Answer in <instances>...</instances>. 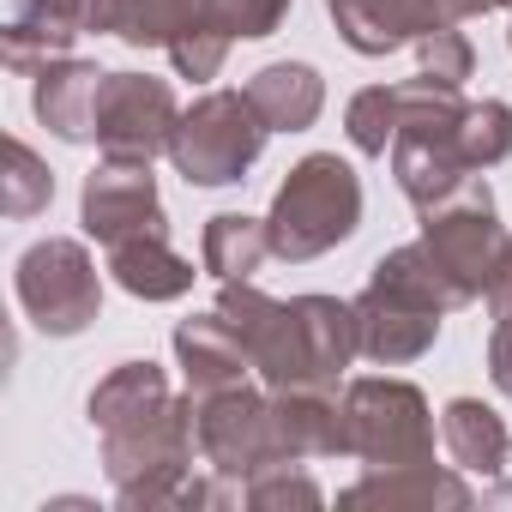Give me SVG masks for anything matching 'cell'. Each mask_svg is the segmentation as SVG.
Listing matches in <instances>:
<instances>
[{
	"mask_svg": "<svg viewBox=\"0 0 512 512\" xmlns=\"http://www.w3.org/2000/svg\"><path fill=\"white\" fill-rule=\"evenodd\" d=\"M175 121H181V103H175L169 79L109 73L103 91H97V145H103V157H139V163L169 157Z\"/></svg>",
	"mask_w": 512,
	"mask_h": 512,
	"instance_id": "8fae6325",
	"label": "cell"
},
{
	"mask_svg": "<svg viewBox=\"0 0 512 512\" xmlns=\"http://www.w3.org/2000/svg\"><path fill=\"white\" fill-rule=\"evenodd\" d=\"M217 314L235 326V338L253 356L272 392L284 386H338L350 374V362L362 356L356 338V308L338 296H266L253 278H229L217 290Z\"/></svg>",
	"mask_w": 512,
	"mask_h": 512,
	"instance_id": "7a4b0ae2",
	"label": "cell"
},
{
	"mask_svg": "<svg viewBox=\"0 0 512 512\" xmlns=\"http://www.w3.org/2000/svg\"><path fill=\"white\" fill-rule=\"evenodd\" d=\"M350 308H356L362 356L374 368H410V362H422L440 344V326L452 314L446 284L428 266L422 241H404V247L380 253L374 272H368V284H362V296Z\"/></svg>",
	"mask_w": 512,
	"mask_h": 512,
	"instance_id": "3957f363",
	"label": "cell"
},
{
	"mask_svg": "<svg viewBox=\"0 0 512 512\" xmlns=\"http://www.w3.org/2000/svg\"><path fill=\"white\" fill-rule=\"evenodd\" d=\"M241 91H247V103L260 109V121L272 133H308L320 121V109H326V79L308 61H272V67L253 73Z\"/></svg>",
	"mask_w": 512,
	"mask_h": 512,
	"instance_id": "ffe728a7",
	"label": "cell"
},
{
	"mask_svg": "<svg viewBox=\"0 0 512 512\" xmlns=\"http://www.w3.org/2000/svg\"><path fill=\"white\" fill-rule=\"evenodd\" d=\"M506 49H512V19H506Z\"/></svg>",
	"mask_w": 512,
	"mask_h": 512,
	"instance_id": "836d02e7",
	"label": "cell"
},
{
	"mask_svg": "<svg viewBox=\"0 0 512 512\" xmlns=\"http://www.w3.org/2000/svg\"><path fill=\"white\" fill-rule=\"evenodd\" d=\"M344 434H350V458H362L368 470L434 458V410L422 386L392 374L344 380Z\"/></svg>",
	"mask_w": 512,
	"mask_h": 512,
	"instance_id": "ba28073f",
	"label": "cell"
},
{
	"mask_svg": "<svg viewBox=\"0 0 512 512\" xmlns=\"http://www.w3.org/2000/svg\"><path fill=\"white\" fill-rule=\"evenodd\" d=\"M488 500H494V506H512V464H506V470L494 476V488H488Z\"/></svg>",
	"mask_w": 512,
	"mask_h": 512,
	"instance_id": "d6a6232c",
	"label": "cell"
},
{
	"mask_svg": "<svg viewBox=\"0 0 512 512\" xmlns=\"http://www.w3.org/2000/svg\"><path fill=\"white\" fill-rule=\"evenodd\" d=\"M241 500L253 506V512H314V506H326V488L290 458V464H266L260 476H247V488H241Z\"/></svg>",
	"mask_w": 512,
	"mask_h": 512,
	"instance_id": "484cf974",
	"label": "cell"
},
{
	"mask_svg": "<svg viewBox=\"0 0 512 512\" xmlns=\"http://www.w3.org/2000/svg\"><path fill=\"white\" fill-rule=\"evenodd\" d=\"M488 380L500 398H512V314H494V332H488Z\"/></svg>",
	"mask_w": 512,
	"mask_h": 512,
	"instance_id": "f546056e",
	"label": "cell"
},
{
	"mask_svg": "<svg viewBox=\"0 0 512 512\" xmlns=\"http://www.w3.org/2000/svg\"><path fill=\"white\" fill-rule=\"evenodd\" d=\"M103 67L97 61H79V55H61L49 67L31 73V109L37 121L61 139V145H97V91H103Z\"/></svg>",
	"mask_w": 512,
	"mask_h": 512,
	"instance_id": "9a60e30c",
	"label": "cell"
},
{
	"mask_svg": "<svg viewBox=\"0 0 512 512\" xmlns=\"http://www.w3.org/2000/svg\"><path fill=\"white\" fill-rule=\"evenodd\" d=\"M440 7H446L452 19H476V13H500V7H512V0H440Z\"/></svg>",
	"mask_w": 512,
	"mask_h": 512,
	"instance_id": "1f68e13d",
	"label": "cell"
},
{
	"mask_svg": "<svg viewBox=\"0 0 512 512\" xmlns=\"http://www.w3.org/2000/svg\"><path fill=\"white\" fill-rule=\"evenodd\" d=\"M272 410H278L284 452H290L296 464L344 458V452H350V434H344V398H338V386H284V392H272Z\"/></svg>",
	"mask_w": 512,
	"mask_h": 512,
	"instance_id": "e0dca14e",
	"label": "cell"
},
{
	"mask_svg": "<svg viewBox=\"0 0 512 512\" xmlns=\"http://www.w3.org/2000/svg\"><path fill=\"white\" fill-rule=\"evenodd\" d=\"M362 175L338 151H308L272 193L266 229H272V260L308 266L320 253L344 247L362 229Z\"/></svg>",
	"mask_w": 512,
	"mask_h": 512,
	"instance_id": "277c9868",
	"label": "cell"
},
{
	"mask_svg": "<svg viewBox=\"0 0 512 512\" xmlns=\"http://www.w3.org/2000/svg\"><path fill=\"white\" fill-rule=\"evenodd\" d=\"M85 416L103 440V476L115 488V506L157 512V506H247L241 482L193 476L199 434H193V398L169 386L157 362H115L91 398Z\"/></svg>",
	"mask_w": 512,
	"mask_h": 512,
	"instance_id": "6da1fadb",
	"label": "cell"
},
{
	"mask_svg": "<svg viewBox=\"0 0 512 512\" xmlns=\"http://www.w3.org/2000/svg\"><path fill=\"white\" fill-rule=\"evenodd\" d=\"M55 205V169L19 139V133H7V175H0V211H7L13 223H25V217H37V211H49Z\"/></svg>",
	"mask_w": 512,
	"mask_h": 512,
	"instance_id": "7402d4cb",
	"label": "cell"
},
{
	"mask_svg": "<svg viewBox=\"0 0 512 512\" xmlns=\"http://www.w3.org/2000/svg\"><path fill=\"white\" fill-rule=\"evenodd\" d=\"M272 260V229L266 217H247V211H217L205 217V235H199V266L229 284V278H253Z\"/></svg>",
	"mask_w": 512,
	"mask_h": 512,
	"instance_id": "44dd1931",
	"label": "cell"
},
{
	"mask_svg": "<svg viewBox=\"0 0 512 512\" xmlns=\"http://www.w3.org/2000/svg\"><path fill=\"white\" fill-rule=\"evenodd\" d=\"M458 151L470 169H494L512 157V103L500 97H482V103H464L458 115Z\"/></svg>",
	"mask_w": 512,
	"mask_h": 512,
	"instance_id": "cb8c5ba5",
	"label": "cell"
},
{
	"mask_svg": "<svg viewBox=\"0 0 512 512\" xmlns=\"http://www.w3.org/2000/svg\"><path fill=\"white\" fill-rule=\"evenodd\" d=\"M175 368H181V386L187 398H211V392H229L253 374V356L247 344L235 338V326L211 308V314H193L175 326Z\"/></svg>",
	"mask_w": 512,
	"mask_h": 512,
	"instance_id": "2e32d148",
	"label": "cell"
},
{
	"mask_svg": "<svg viewBox=\"0 0 512 512\" xmlns=\"http://www.w3.org/2000/svg\"><path fill=\"white\" fill-rule=\"evenodd\" d=\"M488 308H494V314H512V241H506L500 266H494V278H488Z\"/></svg>",
	"mask_w": 512,
	"mask_h": 512,
	"instance_id": "4dcf8cb0",
	"label": "cell"
},
{
	"mask_svg": "<svg viewBox=\"0 0 512 512\" xmlns=\"http://www.w3.org/2000/svg\"><path fill=\"white\" fill-rule=\"evenodd\" d=\"M338 506H374V512H410V506H422V512H464V506H476V488L464 482V470L452 464H386V470H368V476H356L344 494H338Z\"/></svg>",
	"mask_w": 512,
	"mask_h": 512,
	"instance_id": "5bb4252c",
	"label": "cell"
},
{
	"mask_svg": "<svg viewBox=\"0 0 512 512\" xmlns=\"http://www.w3.org/2000/svg\"><path fill=\"white\" fill-rule=\"evenodd\" d=\"M398 127H404V115H398V85H368V91H356L350 109H344V133H350V145H356L362 157H386L392 139H398Z\"/></svg>",
	"mask_w": 512,
	"mask_h": 512,
	"instance_id": "d4e9b609",
	"label": "cell"
},
{
	"mask_svg": "<svg viewBox=\"0 0 512 512\" xmlns=\"http://www.w3.org/2000/svg\"><path fill=\"white\" fill-rule=\"evenodd\" d=\"M211 13L235 43H266L290 19V0H211Z\"/></svg>",
	"mask_w": 512,
	"mask_h": 512,
	"instance_id": "83f0119b",
	"label": "cell"
},
{
	"mask_svg": "<svg viewBox=\"0 0 512 512\" xmlns=\"http://www.w3.org/2000/svg\"><path fill=\"white\" fill-rule=\"evenodd\" d=\"M422 217V253H428V266L440 272L446 284V302L452 308H470L488 296V278L500 266V253H506V223L494 211V193H488V175H470L458 193H446L440 205L416 211Z\"/></svg>",
	"mask_w": 512,
	"mask_h": 512,
	"instance_id": "5b68a950",
	"label": "cell"
},
{
	"mask_svg": "<svg viewBox=\"0 0 512 512\" xmlns=\"http://www.w3.org/2000/svg\"><path fill=\"white\" fill-rule=\"evenodd\" d=\"M31 13H43L55 31H67L73 43L79 37H97V31H109V0H25Z\"/></svg>",
	"mask_w": 512,
	"mask_h": 512,
	"instance_id": "f1b7e54d",
	"label": "cell"
},
{
	"mask_svg": "<svg viewBox=\"0 0 512 512\" xmlns=\"http://www.w3.org/2000/svg\"><path fill=\"white\" fill-rule=\"evenodd\" d=\"M79 223L103 247H115L127 235L169 229V211H163V193H157L151 163H139V157H103L85 175V187H79Z\"/></svg>",
	"mask_w": 512,
	"mask_h": 512,
	"instance_id": "7c38bea8",
	"label": "cell"
},
{
	"mask_svg": "<svg viewBox=\"0 0 512 512\" xmlns=\"http://www.w3.org/2000/svg\"><path fill=\"white\" fill-rule=\"evenodd\" d=\"M326 13H332L344 49H356L368 61L416 49L428 31L452 25V13L440 7V0H326Z\"/></svg>",
	"mask_w": 512,
	"mask_h": 512,
	"instance_id": "4fadbf2b",
	"label": "cell"
},
{
	"mask_svg": "<svg viewBox=\"0 0 512 512\" xmlns=\"http://www.w3.org/2000/svg\"><path fill=\"white\" fill-rule=\"evenodd\" d=\"M440 446H446V458L464 476H482V482H494L512 464V434H506L500 410L482 404V398H446V410H440Z\"/></svg>",
	"mask_w": 512,
	"mask_h": 512,
	"instance_id": "d6986e66",
	"label": "cell"
},
{
	"mask_svg": "<svg viewBox=\"0 0 512 512\" xmlns=\"http://www.w3.org/2000/svg\"><path fill=\"white\" fill-rule=\"evenodd\" d=\"M13 290H19V308L25 320L43 332V338H79L97 326L103 314V278H97V260L91 247L73 241V235H43L19 253L13 266Z\"/></svg>",
	"mask_w": 512,
	"mask_h": 512,
	"instance_id": "52a82bcc",
	"label": "cell"
},
{
	"mask_svg": "<svg viewBox=\"0 0 512 512\" xmlns=\"http://www.w3.org/2000/svg\"><path fill=\"white\" fill-rule=\"evenodd\" d=\"M193 434H199V464L223 482L260 476L266 464H290L284 434H278V410H272V386L241 380L229 392L193 398Z\"/></svg>",
	"mask_w": 512,
	"mask_h": 512,
	"instance_id": "9c48e42d",
	"label": "cell"
},
{
	"mask_svg": "<svg viewBox=\"0 0 512 512\" xmlns=\"http://www.w3.org/2000/svg\"><path fill=\"white\" fill-rule=\"evenodd\" d=\"M0 55H7V67H13V73H37V67H49V61L73 55V37H67V31H55L43 13H31L25 0H13L7 25H0Z\"/></svg>",
	"mask_w": 512,
	"mask_h": 512,
	"instance_id": "603a6c76",
	"label": "cell"
},
{
	"mask_svg": "<svg viewBox=\"0 0 512 512\" xmlns=\"http://www.w3.org/2000/svg\"><path fill=\"white\" fill-rule=\"evenodd\" d=\"M266 139H272V127L247 103V91H205V97H193V109H181L169 163L187 187H235L260 163Z\"/></svg>",
	"mask_w": 512,
	"mask_h": 512,
	"instance_id": "8992f818",
	"label": "cell"
},
{
	"mask_svg": "<svg viewBox=\"0 0 512 512\" xmlns=\"http://www.w3.org/2000/svg\"><path fill=\"white\" fill-rule=\"evenodd\" d=\"M109 37L127 49H163L175 73L193 85L217 79L235 49V37L211 13V0H109Z\"/></svg>",
	"mask_w": 512,
	"mask_h": 512,
	"instance_id": "30bf717a",
	"label": "cell"
},
{
	"mask_svg": "<svg viewBox=\"0 0 512 512\" xmlns=\"http://www.w3.org/2000/svg\"><path fill=\"white\" fill-rule=\"evenodd\" d=\"M109 278L139 302H181L199 272L169 247V229H151V235H127L109 247Z\"/></svg>",
	"mask_w": 512,
	"mask_h": 512,
	"instance_id": "ac0fdd59",
	"label": "cell"
},
{
	"mask_svg": "<svg viewBox=\"0 0 512 512\" xmlns=\"http://www.w3.org/2000/svg\"><path fill=\"white\" fill-rule=\"evenodd\" d=\"M416 61H422V73H434L440 85H464V79L476 73V49H470V37L458 31V19L440 25V31H428V37L416 43Z\"/></svg>",
	"mask_w": 512,
	"mask_h": 512,
	"instance_id": "4316f807",
	"label": "cell"
}]
</instances>
